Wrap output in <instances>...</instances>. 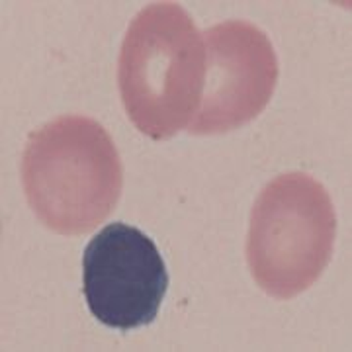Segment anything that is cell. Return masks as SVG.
Instances as JSON below:
<instances>
[{
	"label": "cell",
	"instance_id": "cell-1",
	"mask_svg": "<svg viewBox=\"0 0 352 352\" xmlns=\"http://www.w3.org/2000/svg\"><path fill=\"white\" fill-rule=\"evenodd\" d=\"M25 198L43 226L82 235L104 223L124 188L113 139L87 116H59L30 133L22 157Z\"/></svg>",
	"mask_w": 352,
	"mask_h": 352
},
{
	"label": "cell",
	"instance_id": "cell-2",
	"mask_svg": "<svg viewBox=\"0 0 352 352\" xmlns=\"http://www.w3.org/2000/svg\"><path fill=\"white\" fill-rule=\"evenodd\" d=\"M206 76V43L180 4L145 6L127 28L118 61V85L127 118L161 141L192 124Z\"/></svg>",
	"mask_w": 352,
	"mask_h": 352
},
{
	"label": "cell",
	"instance_id": "cell-3",
	"mask_svg": "<svg viewBox=\"0 0 352 352\" xmlns=\"http://www.w3.org/2000/svg\"><path fill=\"white\" fill-rule=\"evenodd\" d=\"M337 233L329 192L305 173L268 182L254 201L247 237V261L261 288L289 300L311 288L327 268Z\"/></svg>",
	"mask_w": 352,
	"mask_h": 352
},
{
	"label": "cell",
	"instance_id": "cell-4",
	"mask_svg": "<svg viewBox=\"0 0 352 352\" xmlns=\"http://www.w3.org/2000/svg\"><path fill=\"white\" fill-rule=\"evenodd\" d=\"M168 289V272L149 235L127 223L98 231L82 254V294L102 325L131 331L155 321Z\"/></svg>",
	"mask_w": 352,
	"mask_h": 352
},
{
	"label": "cell",
	"instance_id": "cell-5",
	"mask_svg": "<svg viewBox=\"0 0 352 352\" xmlns=\"http://www.w3.org/2000/svg\"><path fill=\"white\" fill-rule=\"evenodd\" d=\"M206 76L200 108L190 124L194 135H217L263 113L276 88V51L263 30L245 20H227L204 34Z\"/></svg>",
	"mask_w": 352,
	"mask_h": 352
}]
</instances>
